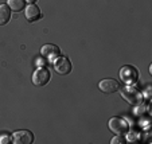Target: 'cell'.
<instances>
[{
	"instance_id": "cell-11",
	"label": "cell",
	"mask_w": 152,
	"mask_h": 144,
	"mask_svg": "<svg viewBox=\"0 0 152 144\" xmlns=\"http://www.w3.org/2000/svg\"><path fill=\"white\" fill-rule=\"evenodd\" d=\"M24 1L26 0H7V4L14 12H20L24 8Z\"/></svg>"
},
{
	"instance_id": "cell-3",
	"label": "cell",
	"mask_w": 152,
	"mask_h": 144,
	"mask_svg": "<svg viewBox=\"0 0 152 144\" xmlns=\"http://www.w3.org/2000/svg\"><path fill=\"white\" fill-rule=\"evenodd\" d=\"M108 127L116 135H125L129 131V124L128 121L123 117H112L108 123Z\"/></svg>"
},
{
	"instance_id": "cell-14",
	"label": "cell",
	"mask_w": 152,
	"mask_h": 144,
	"mask_svg": "<svg viewBox=\"0 0 152 144\" xmlns=\"http://www.w3.org/2000/svg\"><path fill=\"white\" fill-rule=\"evenodd\" d=\"M12 140V137L10 136H0V143H10Z\"/></svg>"
},
{
	"instance_id": "cell-7",
	"label": "cell",
	"mask_w": 152,
	"mask_h": 144,
	"mask_svg": "<svg viewBox=\"0 0 152 144\" xmlns=\"http://www.w3.org/2000/svg\"><path fill=\"white\" fill-rule=\"evenodd\" d=\"M98 88H100L101 92L106 93V94H112V93H116L120 89V84H118V81L113 80V78H106L98 84Z\"/></svg>"
},
{
	"instance_id": "cell-15",
	"label": "cell",
	"mask_w": 152,
	"mask_h": 144,
	"mask_svg": "<svg viewBox=\"0 0 152 144\" xmlns=\"http://www.w3.org/2000/svg\"><path fill=\"white\" fill-rule=\"evenodd\" d=\"M26 1H28L30 4H35V1H37V0H26Z\"/></svg>"
},
{
	"instance_id": "cell-10",
	"label": "cell",
	"mask_w": 152,
	"mask_h": 144,
	"mask_svg": "<svg viewBox=\"0 0 152 144\" xmlns=\"http://www.w3.org/2000/svg\"><path fill=\"white\" fill-rule=\"evenodd\" d=\"M11 19V8L8 4H0V26L7 24Z\"/></svg>"
},
{
	"instance_id": "cell-12",
	"label": "cell",
	"mask_w": 152,
	"mask_h": 144,
	"mask_svg": "<svg viewBox=\"0 0 152 144\" xmlns=\"http://www.w3.org/2000/svg\"><path fill=\"white\" fill-rule=\"evenodd\" d=\"M140 140H141V136H140V133L139 132L131 131V132L126 135V141H129V143H137V141H140Z\"/></svg>"
},
{
	"instance_id": "cell-13",
	"label": "cell",
	"mask_w": 152,
	"mask_h": 144,
	"mask_svg": "<svg viewBox=\"0 0 152 144\" xmlns=\"http://www.w3.org/2000/svg\"><path fill=\"white\" fill-rule=\"evenodd\" d=\"M125 139L123 137V135H117L116 137H113V140H112V144H117V143H125Z\"/></svg>"
},
{
	"instance_id": "cell-6",
	"label": "cell",
	"mask_w": 152,
	"mask_h": 144,
	"mask_svg": "<svg viewBox=\"0 0 152 144\" xmlns=\"http://www.w3.org/2000/svg\"><path fill=\"white\" fill-rule=\"evenodd\" d=\"M12 141L15 144H31L34 141V133L28 129L18 131L12 135Z\"/></svg>"
},
{
	"instance_id": "cell-8",
	"label": "cell",
	"mask_w": 152,
	"mask_h": 144,
	"mask_svg": "<svg viewBox=\"0 0 152 144\" xmlns=\"http://www.w3.org/2000/svg\"><path fill=\"white\" fill-rule=\"evenodd\" d=\"M40 54H42V57L47 58L49 61H54L55 58L59 57L61 54V50L58 46H55V45H45V46L40 49Z\"/></svg>"
},
{
	"instance_id": "cell-4",
	"label": "cell",
	"mask_w": 152,
	"mask_h": 144,
	"mask_svg": "<svg viewBox=\"0 0 152 144\" xmlns=\"http://www.w3.org/2000/svg\"><path fill=\"white\" fill-rule=\"evenodd\" d=\"M54 70L61 75H67L72 72V62L66 57H58L54 59Z\"/></svg>"
},
{
	"instance_id": "cell-1",
	"label": "cell",
	"mask_w": 152,
	"mask_h": 144,
	"mask_svg": "<svg viewBox=\"0 0 152 144\" xmlns=\"http://www.w3.org/2000/svg\"><path fill=\"white\" fill-rule=\"evenodd\" d=\"M121 96L128 104L133 105V107L143 104L144 101V93L133 85H126L125 88H123L121 89Z\"/></svg>"
},
{
	"instance_id": "cell-2",
	"label": "cell",
	"mask_w": 152,
	"mask_h": 144,
	"mask_svg": "<svg viewBox=\"0 0 152 144\" xmlns=\"http://www.w3.org/2000/svg\"><path fill=\"white\" fill-rule=\"evenodd\" d=\"M120 78L124 84L133 85L139 78V72L136 67L131 66V65H125L120 69Z\"/></svg>"
},
{
	"instance_id": "cell-9",
	"label": "cell",
	"mask_w": 152,
	"mask_h": 144,
	"mask_svg": "<svg viewBox=\"0 0 152 144\" xmlns=\"http://www.w3.org/2000/svg\"><path fill=\"white\" fill-rule=\"evenodd\" d=\"M24 15H26V19L28 22H37L42 18V11L39 10V7L35 6V4H30V6L26 7V11H24Z\"/></svg>"
},
{
	"instance_id": "cell-5",
	"label": "cell",
	"mask_w": 152,
	"mask_h": 144,
	"mask_svg": "<svg viewBox=\"0 0 152 144\" xmlns=\"http://www.w3.org/2000/svg\"><path fill=\"white\" fill-rule=\"evenodd\" d=\"M50 78H51V74H50L49 69L40 67V69L35 70V73L32 74V82L35 86H45L49 84Z\"/></svg>"
}]
</instances>
